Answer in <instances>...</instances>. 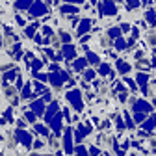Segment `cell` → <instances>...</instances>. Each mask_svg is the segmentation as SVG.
<instances>
[{
	"mask_svg": "<svg viewBox=\"0 0 156 156\" xmlns=\"http://www.w3.org/2000/svg\"><path fill=\"white\" fill-rule=\"evenodd\" d=\"M80 99H82V95H80V91H76V89L67 93V101H69V102L74 106V110H78V112L82 110V101H80Z\"/></svg>",
	"mask_w": 156,
	"mask_h": 156,
	"instance_id": "6da1fadb",
	"label": "cell"
},
{
	"mask_svg": "<svg viewBox=\"0 0 156 156\" xmlns=\"http://www.w3.org/2000/svg\"><path fill=\"white\" fill-rule=\"evenodd\" d=\"M28 9H30V13H32L34 17H37V15H45V13H47V6H45L43 2H35V4L30 6Z\"/></svg>",
	"mask_w": 156,
	"mask_h": 156,
	"instance_id": "7a4b0ae2",
	"label": "cell"
},
{
	"mask_svg": "<svg viewBox=\"0 0 156 156\" xmlns=\"http://www.w3.org/2000/svg\"><path fill=\"white\" fill-rule=\"evenodd\" d=\"M17 138H19V141H21L26 149H30V145H32V136L28 134V132H23V130H19L17 132Z\"/></svg>",
	"mask_w": 156,
	"mask_h": 156,
	"instance_id": "3957f363",
	"label": "cell"
},
{
	"mask_svg": "<svg viewBox=\"0 0 156 156\" xmlns=\"http://www.w3.org/2000/svg\"><path fill=\"white\" fill-rule=\"evenodd\" d=\"M99 9H101V13H106V15H113V13H115V6H113L112 0H106V2H104Z\"/></svg>",
	"mask_w": 156,
	"mask_h": 156,
	"instance_id": "277c9868",
	"label": "cell"
},
{
	"mask_svg": "<svg viewBox=\"0 0 156 156\" xmlns=\"http://www.w3.org/2000/svg\"><path fill=\"white\" fill-rule=\"evenodd\" d=\"M134 110H136V112H145V113H147V112H151L152 108H151L149 102H143V101H138V102H136V101H134Z\"/></svg>",
	"mask_w": 156,
	"mask_h": 156,
	"instance_id": "5b68a950",
	"label": "cell"
},
{
	"mask_svg": "<svg viewBox=\"0 0 156 156\" xmlns=\"http://www.w3.org/2000/svg\"><path fill=\"white\" fill-rule=\"evenodd\" d=\"M32 110H34V113H37V115H43V113H45V102H43V101H34V102H32Z\"/></svg>",
	"mask_w": 156,
	"mask_h": 156,
	"instance_id": "8992f818",
	"label": "cell"
},
{
	"mask_svg": "<svg viewBox=\"0 0 156 156\" xmlns=\"http://www.w3.org/2000/svg\"><path fill=\"white\" fill-rule=\"evenodd\" d=\"M89 28H91V19H84L80 23V26H78V35H84Z\"/></svg>",
	"mask_w": 156,
	"mask_h": 156,
	"instance_id": "52a82bcc",
	"label": "cell"
},
{
	"mask_svg": "<svg viewBox=\"0 0 156 156\" xmlns=\"http://www.w3.org/2000/svg\"><path fill=\"white\" fill-rule=\"evenodd\" d=\"M58 112H60V106H58V102H52V104L48 106V112L45 113V115H47V119L50 121V119H52V117H54Z\"/></svg>",
	"mask_w": 156,
	"mask_h": 156,
	"instance_id": "ba28073f",
	"label": "cell"
},
{
	"mask_svg": "<svg viewBox=\"0 0 156 156\" xmlns=\"http://www.w3.org/2000/svg\"><path fill=\"white\" fill-rule=\"evenodd\" d=\"M65 152H73V143H71V128L65 130Z\"/></svg>",
	"mask_w": 156,
	"mask_h": 156,
	"instance_id": "9c48e42d",
	"label": "cell"
},
{
	"mask_svg": "<svg viewBox=\"0 0 156 156\" xmlns=\"http://www.w3.org/2000/svg\"><path fill=\"white\" fill-rule=\"evenodd\" d=\"M32 2H34V0H19V2L15 4V8H17L19 11H23V9H28Z\"/></svg>",
	"mask_w": 156,
	"mask_h": 156,
	"instance_id": "30bf717a",
	"label": "cell"
},
{
	"mask_svg": "<svg viewBox=\"0 0 156 156\" xmlns=\"http://www.w3.org/2000/svg\"><path fill=\"white\" fill-rule=\"evenodd\" d=\"M48 78H50V84H52L54 87H60L62 82H63V76H58V74H50Z\"/></svg>",
	"mask_w": 156,
	"mask_h": 156,
	"instance_id": "8fae6325",
	"label": "cell"
},
{
	"mask_svg": "<svg viewBox=\"0 0 156 156\" xmlns=\"http://www.w3.org/2000/svg\"><path fill=\"white\" fill-rule=\"evenodd\" d=\"M74 54H76V48L73 45H65L63 47V56L65 58H74Z\"/></svg>",
	"mask_w": 156,
	"mask_h": 156,
	"instance_id": "7c38bea8",
	"label": "cell"
},
{
	"mask_svg": "<svg viewBox=\"0 0 156 156\" xmlns=\"http://www.w3.org/2000/svg\"><path fill=\"white\" fill-rule=\"evenodd\" d=\"M86 65H87V60H84V58H80V60L74 62V69H76V71H84Z\"/></svg>",
	"mask_w": 156,
	"mask_h": 156,
	"instance_id": "4fadbf2b",
	"label": "cell"
},
{
	"mask_svg": "<svg viewBox=\"0 0 156 156\" xmlns=\"http://www.w3.org/2000/svg\"><path fill=\"white\" fill-rule=\"evenodd\" d=\"M147 82H149V76H147V74H143V73H140V74H138V84H140V86L145 89Z\"/></svg>",
	"mask_w": 156,
	"mask_h": 156,
	"instance_id": "5bb4252c",
	"label": "cell"
},
{
	"mask_svg": "<svg viewBox=\"0 0 156 156\" xmlns=\"http://www.w3.org/2000/svg\"><path fill=\"white\" fill-rule=\"evenodd\" d=\"M117 71H119V73H128L130 71V65L126 62H117Z\"/></svg>",
	"mask_w": 156,
	"mask_h": 156,
	"instance_id": "9a60e30c",
	"label": "cell"
},
{
	"mask_svg": "<svg viewBox=\"0 0 156 156\" xmlns=\"http://www.w3.org/2000/svg\"><path fill=\"white\" fill-rule=\"evenodd\" d=\"M37 26H39V24H37V23H35V24H32V26H28V28H26V32H24V34H26V37H32V35H34V32H35V28H37Z\"/></svg>",
	"mask_w": 156,
	"mask_h": 156,
	"instance_id": "2e32d148",
	"label": "cell"
},
{
	"mask_svg": "<svg viewBox=\"0 0 156 156\" xmlns=\"http://www.w3.org/2000/svg\"><path fill=\"white\" fill-rule=\"evenodd\" d=\"M23 97H24V99H32V97H34V93L30 91V86L23 87Z\"/></svg>",
	"mask_w": 156,
	"mask_h": 156,
	"instance_id": "e0dca14e",
	"label": "cell"
},
{
	"mask_svg": "<svg viewBox=\"0 0 156 156\" xmlns=\"http://www.w3.org/2000/svg\"><path fill=\"white\" fill-rule=\"evenodd\" d=\"M152 126H156V115H152V119H151V121H147V123L143 125V128H147V130H149V128H152Z\"/></svg>",
	"mask_w": 156,
	"mask_h": 156,
	"instance_id": "ac0fdd59",
	"label": "cell"
},
{
	"mask_svg": "<svg viewBox=\"0 0 156 156\" xmlns=\"http://www.w3.org/2000/svg\"><path fill=\"white\" fill-rule=\"evenodd\" d=\"M15 74H17L15 71H11V73H6V74H4V80H6V82H13V80H15Z\"/></svg>",
	"mask_w": 156,
	"mask_h": 156,
	"instance_id": "d6986e66",
	"label": "cell"
},
{
	"mask_svg": "<svg viewBox=\"0 0 156 156\" xmlns=\"http://www.w3.org/2000/svg\"><path fill=\"white\" fill-rule=\"evenodd\" d=\"M119 34H121L119 28H110V30H108V35H110L112 39H113V37H119Z\"/></svg>",
	"mask_w": 156,
	"mask_h": 156,
	"instance_id": "ffe728a7",
	"label": "cell"
},
{
	"mask_svg": "<svg viewBox=\"0 0 156 156\" xmlns=\"http://www.w3.org/2000/svg\"><path fill=\"white\" fill-rule=\"evenodd\" d=\"M140 6V2L138 0H126V8H130V9H136Z\"/></svg>",
	"mask_w": 156,
	"mask_h": 156,
	"instance_id": "44dd1931",
	"label": "cell"
},
{
	"mask_svg": "<svg viewBox=\"0 0 156 156\" xmlns=\"http://www.w3.org/2000/svg\"><path fill=\"white\" fill-rule=\"evenodd\" d=\"M62 11H63V13H76V8H74V6H63Z\"/></svg>",
	"mask_w": 156,
	"mask_h": 156,
	"instance_id": "7402d4cb",
	"label": "cell"
},
{
	"mask_svg": "<svg viewBox=\"0 0 156 156\" xmlns=\"http://www.w3.org/2000/svg\"><path fill=\"white\" fill-rule=\"evenodd\" d=\"M35 132H39V134H43V136H47V134H48V130H47L45 126H41V125H35Z\"/></svg>",
	"mask_w": 156,
	"mask_h": 156,
	"instance_id": "603a6c76",
	"label": "cell"
},
{
	"mask_svg": "<svg viewBox=\"0 0 156 156\" xmlns=\"http://www.w3.org/2000/svg\"><path fill=\"white\" fill-rule=\"evenodd\" d=\"M99 73H101V74H110V67H108L106 63H102L101 69H99Z\"/></svg>",
	"mask_w": 156,
	"mask_h": 156,
	"instance_id": "cb8c5ba5",
	"label": "cell"
},
{
	"mask_svg": "<svg viewBox=\"0 0 156 156\" xmlns=\"http://www.w3.org/2000/svg\"><path fill=\"white\" fill-rule=\"evenodd\" d=\"M147 39H149V43H151V45H156V34H154V32H151Z\"/></svg>",
	"mask_w": 156,
	"mask_h": 156,
	"instance_id": "d4e9b609",
	"label": "cell"
},
{
	"mask_svg": "<svg viewBox=\"0 0 156 156\" xmlns=\"http://www.w3.org/2000/svg\"><path fill=\"white\" fill-rule=\"evenodd\" d=\"M86 50H87V48H86ZM87 58H89V60H91V62H93V63H99V58H97V56H95V54H91V52H89V50H87Z\"/></svg>",
	"mask_w": 156,
	"mask_h": 156,
	"instance_id": "484cf974",
	"label": "cell"
},
{
	"mask_svg": "<svg viewBox=\"0 0 156 156\" xmlns=\"http://www.w3.org/2000/svg\"><path fill=\"white\" fill-rule=\"evenodd\" d=\"M147 21H149L151 24H156V21H154V13H152V11L147 13Z\"/></svg>",
	"mask_w": 156,
	"mask_h": 156,
	"instance_id": "4316f807",
	"label": "cell"
},
{
	"mask_svg": "<svg viewBox=\"0 0 156 156\" xmlns=\"http://www.w3.org/2000/svg\"><path fill=\"white\" fill-rule=\"evenodd\" d=\"M74 152H78V154H87V149L86 147H76Z\"/></svg>",
	"mask_w": 156,
	"mask_h": 156,
	"instance_id": "83f0119b",
	"label": "cell"
},
{
	"mask_svg": "<svg viewBox=\"0 0 156 156\" xmlns=\"http://www.w3.org/2000/svg\"><path fill=\"white\" fill-rule=\"evenodd\" d=\"M143 119H145V112H143V113H141V112H140V113H136V121H138V123H141Z\"/></svg>",
	"mask_w": 156,
	"mask_h": 156,
	"instance_id": "f1b7e54d",
	"label": "cell"
},
{
	"mask_svg": "<svg viewBox=\"0 0 156 156\" xmlns=\"http://www.w3.org/2000/svg\"><path fill=\"white\" fill-rule=\"evenodd\" d=\"M115 45H117V48H119V50L126 47V45H125V41H123V39H117V43H115Z\"/></svg>",
	"mask_w": 156,
	"mask_h": 156,
	"instance_id": "f546056e",
	"label": "cell"
},
{
	"mask_svg": "<svg viewBox=\"0 0 156 156\" xmlns=\"http://www.w3.org/2000/svg\"><path fill=\"white\" fill-rule=\"evenodd\" d=\"M17 24H19V26H24V24H26V21H24V19H23L21 15L17 17Z\"/></svg>",
	"mask_w": 156,
	"mask_h": 156,
	"instance_id": "4dcf8cb0",
	"label": "cell"
},
{
	"mask_svg": "<svg viewBox=\"0 0 156 156\" xmlns=\"http://www.w3.org/2000/svg\"><path fill=\"white\" fill-rule=\"evenodd\" d=\"M24 115L28 117V119H30V121H35V115H34L32 112H26V110H24Z\"/></svg>",
	"mask_w": 156,
	"mask_h": 156,
	"instance_id": "1f68e13d",
	"label": "cell"
},
{
	"mask_svg": "<svg viewBox=\"0 0 156 156\" xmlns=\"http://www.w3.org/2000/svg\"><path fill=\"white\" fill-rule=\"evenodd\" d=\"M4 115H6V117H8V119H9V121H13V113H11V108H8V110H6V113H4Z\"/></svg>",
	"mask_w": 156,
	"mask_h": 156,
	"instance_id": "d6a6232c",
	"label": "cell"
},
{
	"mask_svg": "<svg viewBox=\"0 0 156 156\" xmlns=\"http://www.w3.org/2000/svg\"><path fill=\"white\" fill-rule=\"evenodd\" d=\"M84 74H86V78H87V80H91V78L95 76V73H93V71H86Z\"/></svg>",
	"mask_w": 156,
	"mask_h": 156,
	"instance_id": "836d02e7",
	"label": "cell"
},
{
	"mask_svg": "<svg viewBox=\"0 0 156 156\" xmlns=\"http://www.w3.org/2000/svg\"><path fill=\"white\" fill-rule=\"evenodd\" d=\"M62 39H63V41H71V35H67V34L63 32V34H62Z\"/></svg>",
	"mask_w": 156,
	"mask_h": 156,
	"instance_id": "e575fe53",
	"label": "cell"
},
{
	"mask_svg": "<svg viewBox=\"0 0 156 156\" xmlns=\"http://www.w3.org/2000/svg\"><path fill=\"white\" fill-rule=\"evenodd\" d=\"M17 125H19V128H23V126H26V123H24L23 119H19V121H17Z\"/></svg>",
	"mask_w": 156,
	"mask_h": 156,
	"instance_id": "d590c367",
	"label": "cell"
},
{
	"mask_svg": "<svg viewBox=\"0 0 156 156\" xmlns=\"http://www.w3.org/2000/svg\"><path fill=\"white\" fill-rule=\"evenodd\" d=\"M34 147H35V149H43V143H41V141H35Z\"/></svg>",
	"mask_w": 156,
	"mask_h": 156,
	"instance_id": "8d00e7d4",
	"label": "cell"
},
{
	"mask_svg": "<svg viewBox=\"0 0 156 156\" xmlns=\"http://www.w3.org/2000/svg\"><path fill=\"white\" fill-rule=\"evenodd\" d=\"M89 152H91V154H99V149H97V147H91Z\"/></svg>",
	"mask_w": 156,
	"mask_h": 156,
	"instance_id": "74e56055",
	"label": "cell"
},
{
	"mask_svg": "<svg viewBox=\"0 0 156 156\" xmlns=\"http://www.w3.org/2000/svg\"><path fill=\"white\" fill-rule=\"evenodd\" d=\"M43 32H45V34H47V35H50V34H52V30H50V28H48V26H45V28H43Z\"/></svg>",
	"mask_w": 156,
	"mask_h": 156,
	"instance_id": "f35d334b",
	"label": "cell"
},
{
	"mask_svg": "<svg viewBox=\"0 0 156 156\" xmlns=\"http://www.w3.org/2000/svg\"><path fill=\"white\" fill-rule=\"evenodd\" d=\"M69 2H84V0H69Z\"/></svg>",
	"mask_w": 156,
	"mask_h": 156,
	"instance_id": "ab89813d",
	"label": "cell"
}]
</instances>
